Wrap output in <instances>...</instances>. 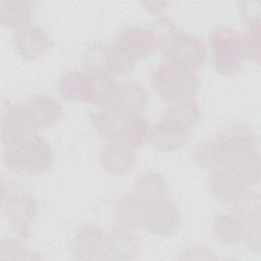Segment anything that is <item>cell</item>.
<instances>
[{
	"label": "cell",
	"instance_id": "cell-1",
	"mask_svg": "<svg viewBox=\"0 0 261 261\" xmlns=\"http://www.w3.org/2000/svg\"><path fill=\"white\" fill-rule=\"evenodd\" d=\"M153 87L170 101L190 99L198 89V79L185 66L174 63L159 67L153 74Z\"/></svg>",
	"mask_w": 261,
	"mask_h": 261
},
{
	"label": "cell",
	"instance_id": "cell-2",
	"mask_svg": "<svg viewBox=\"0 0 261 261\" xmlns=\"http://www.w3.org/2000/svg\"><path fill=\"white\" fill-rule=\"evenodd\" d=\"M4 157L11 167L31 174L47 169L52 161L48 146L36 139L9 145Z\"/></svg>",
	"mask_w": 261,
	"mask_h": 261
},
{
	"label": "cell",
	"instance_id": "cell-3",
	"mask_svg": "<svg viewBox=\"0 0 261 261\" xmlns=\"http://www.w3.org/2000/svg\"><path fill=\"white\" fill-rule=\"evenodd\" d=\"M162 50L172 63L185 67L199 66L205 60V47L200 41L186 34L176 32L170 27V32L164 34L161 40Z\"/></svg>",
	"mask_w": 261,
	"mask_h": 261
},
{
	"label": "cell",
	"instance_id": "cell-4",
	"mask_svg": "<svg viewBox=\"0 0 261 261\" xmlns=\"http://www.w3.org/2000/svg\"><path fill=\"white\" fill-rule=\"evenodd\" d=\"M35 120L27 107L12 108L2 121V138L9 145L35 139Z\"/></svg>",
	"mask_w": 261,
	"mask_h": 261
},
{
	"label": "cell",
	"instance_id": "cell-5",
	"mask_svg": "<svg viewBox=\"0 0 261 261\" xmlns=\"http://www.w3.org/2000/svg\"><path fill=\"white\" fill-rule=\"evenodd\" d=\"M142 222L154 233H170L176 227V210L172 203L154 199L143 209Z\"/></svg>",
	"mask_w": 261,
	"mask_h": 261
},
{
	"label": "cell",
	"instance_id": "cell-6",
	"mask_svg": "<svg viewBox=\"0 0 261 261\" xmlns=\"http://www.w3.org/2000/svg\"><path fill=\"white\" fill-rule=\"evenodd\" d=\"M143 89L134 83L115 84L112 96L107 105L110 109L124 116L134 117L144 107Z\"/></svg>",
	"mask_w": 261,
	"mask_h": 261
},
{
	"label": "cell",
	"instance_id": "cell-7",
	"mask_svg": "<svg viewBox=\"0 0 261 261\" xmlns=\"http://www.w3.org/2000/svg\"><path fill=\"white\" fill-rule=\"evenodd\" d=\"M213 46L214 62L215 66L222 72H231L228 57H231L232 61L240 66V40L236 38L233 33L229 30L219 29L218 32L213 34V41H211V47Z\"/></svg>",
	"mask_w": 261,
	"mask_h": 261
},
{
	"label": "cell",
	"instance_id": "cell-8",
	"mask_svg": "<svg viewBox=\"0 0 261 261\" xmlns=\"http://www.w3.org/2000/svg\"><path fill=\"white\" fill-rule=\"evenodd\" d=\"M103 165L109 172L114 174L124 173L132 169L134 164V154L125 145L113 144L108 146L103 152Z\"/></svg>",
	"mask_w": 261,
	"mask_h": 261
},
{
	"label": "cell",
	"instance_id": "cell-9",
	"mask_svg": "<svg viewBox=\"0 0 261 261\" xmlns=\"http://www.w3.org/2000/svg\"><path fill=\"white\" fill-rule=\"evenodd\" d=\"M46 37L37 28L23 29L15 36V47L25 57L35 58L45 50Z\"/></svg>",
	"mask_w": 261,
	"mask_h": 261
},
{
	"label": "cell",
	"instance_id": "cell-10",
	"mask_svg": "<svg viewBox=\"0 0 261 261\" xmlns=\"http://www.w3.org/2000/svg\"><path fill=\"white\" fill-rule=\"evenodd\" d=\"M25 2H2L1 3V20L4 25L18 28L25 25L30 19V8Z\"/></svg>",
	"mask_w": 261,
	"mask_h": 261
}]
</instances>
